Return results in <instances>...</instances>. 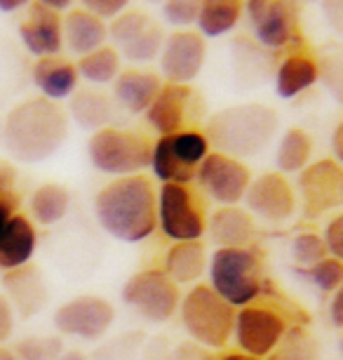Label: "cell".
<instances>
[{
  "label": "cell",
  "instance_id": "obj_1",
  "mask_svg": "<svg viewBox=\"0 0 343 360\" xmlns=\"http://www.w3.org/2000/svg\"><path fill=\"white\" fill-rule=\"evenodd\" d=\"M97 221L120 243H141L158 226V191L144 174L118 176L94 195Z\"/></svg>",
  "mask_w": 343,
  "mask_h": 360
},
{
  "label": "cell",
  "instance_id": "obj_2",
  "mask_svg": "<svg viewBox=\"0 0 343 360\" xmlns=\"http://www.w3.org/2000/svg\"><path fill=\"white\" fill-rule=\"evenodd\" d=\"M69 137V113L57 101L33 97L17 104L3 120V144L17 162L52 158Z\"/></svg>",
  "mask_w": 343,
  "mask_h": 360
},
{
  "label": "cell",
  "instance_id": "obj_3",
  "mask_svg": "<svg viewBox=\"0 0 343 360\" xmlns=\"http://www.w3.org/2000/svg\"><path fill=\"white\" fill-rule=\"evenodd\" d=\"M280 118L271 106L240 104L221 108L207 118L205 137L214 151L233 158H254L271 144L278 134Z\"/></svg>",
  "mask_w": 343,
  "mask_h": 360
},
{
  "label": "cell",
  "instance_id": "obj_4",
  "mask_svg": "<svg viewBox=\"0 0 343 360\" xmlns=\"http://www.w3.org/2000/svg\"><path fill=\"white\" fill-rule=\"evenodd\" d=\"M207 274L210 288L235 309L254 304L264 292V264L252 245L217 248L207 262Z\"/></svg>",
  "mask_w": 343,
  "mask_h": 360
},
{
  "label": "cell",
  "instance_id": "obj_5",
  "mask_svg": "<svg viewBox=\"0 0 343 360\" xmlns=\"http://www.w3.org/2000/svg\"><path fill=\"white\" fill-rule=\"evenodd\" d=\"M238 309L221 299L210 285L198 283L181 295L179 318L191 342L205 349H224L231 342Z\"/></svg>",
  "mask_w": 343,
  "mask_h": 360
},
{
  "label": "cell",
  "instance_id": "obj_6",
  "mask_svg": "<svg viewBox=\"0 0 343 360\" xmlns=\"http://www.w3.org/2000/svg\"><path fill=\"white\" fill-rule=\"evenodd\" d=\"M151 151L153 139L146 134L113 125L92 132L87 141V155H90L92 167L116 179L144 174V169L151 167Z\"/></svg>",
  "mask_w": 343,
  "mask_h": 360
},
{
  "label": "cell",
  "instance_id": "obj_7",
  "mask_svg": "<svg viewBox=\"0 0 343 360\" xmlns=\"http://www.w3.org/2000/svg\"><path fill=\"white\" fill-rule=\"evenodd\" d=\"M210 141L200 130H181L153 141L151 172L163 184H193L198 167L210 155Z\"/></svg>",
  "mask_w": 343,
  "mask_h": 360
},
{
  "label": "cell",
  "instance_id": "obj_8",
  "mask_svg": "<svg viewBox=\"0 0 343 360\" xmlns=\"http://www.w3.org/2000/svg\"><path fill=\"white\" fill-rule=\"evenodd\" d=\"M158 226L174 243L200 240L207 231V210L191 184H163L158 191Z\"/></svg>",
  "mask_w": 343,
  "mask_h": 360
},
{
  "label": "cell",
  "instance_id": "obj_9",
  "mask_svg": "<svg viewBox=\"0 0 343 360\" xmlns=\"http://www.w3.org/2000/svg\"><path fill=\"white\" fill-rule=\"evenodd\" d=\"M123 302L149 323H167L177 316L181 304L179 285L165 271L146 269L134 274L123 288Z\"/></svg>",
  "mask_w": 343,
  "mask_h": 360
},
{
  "label": "cell",
  "instance_id": "obj_10",
  "mask_svg": "<svg viewBox=\"0 0 343 360\" xmlns=\"http://www.w3.org/2000/svg\"><path fill=\"white\" fill-rule=\"evenodd\" d=\"M245 15L254 40L264 50H285L301 43L299 8L294 0H247Z\"/></svg>",
  "mask_w": 343,
  "mask_h": 360
},
{
  "label": "cell",
  "instance_id": "obj_11",
  "mask_svg": "<svg viewBox=\"0 0 343 360\" xmlns=\"http://www.w3.org/2000/svg\"><path fill=\"white\" fill-rule=\"evenodd\" d=\"M287 330L289 323L280 309L254 302L238 309L233 337L242 353L254 358H268Z\"/></svg>",
  "mask_w": 343,
  "mask_h": 360
},
{
  "label": "cell",
  "instance_id": "obj_12",
  "mask_svg": "<svg viewBox=\"0 0 343 360\" xmlns=\"http://www.w3.org/2000/svg\"><path fill=\"white\" fill-rule=\"evenodd\" d=\"M203 113V101L191 85L163 83L158 97L146 111V123L158 137L177 134L181 130H195L191 127L198 115Z\"/></svg>",
  "mask_w": 343,
  "mask_h": 360
},
{
  "label": "cell",
  "instance_id": "obj_13",
  "mask_svg": "<svg viewBox=\"0 0 343 360\" xmlns=\"http://www.w3.org/2000/svg\"><path fill=\"white\" fill-rule=\"evenodd\" d=\"M195 179L207 198L219 202L221 207L240 205L252 184V174L245 162L219 151H210V155L200 162Z\"/></svg>",
  "mask_w": 343,
  "mask_h": 360
},
{
  "label": "cell",
  "instance_id": "obj_14",
  "mask_svg": "<svg viewBox=\"0 0 343 360\" xmlns=\"http://www.w3.org/2000/svg\"><path fill=\"white\" fill-rule=\"evenodd\" d=\"M113 321H116L113 304L94 295H80L55 311V328L59 335L76 337L83 342L102 339L111 330Z\"/></svg>",
  "mask_w": 343,
  "mask_h": 360
},
{
  "label": "cell",
  "instance_id": "obj_15",
  "mask_svg": "<svg viewBox=\"0 0 343 360\" xmlns=\"http://www.w3.org/2000/svg\"><path fill=\"white\" fill-rule=\"evenodd\" d=\"M299 195L308 219H320L332 210H343V165L334 158L311 162L299 174Z\"/></svg>",
  "mask_w": 343,
  "mask_h": 360
},
{
  "label": "cell",
  "instance_id": "obj_16",
  "mask_svg": "<svg viewBox=\"0 0 343 360\" xmlns=\"http://www.w3.org/2000/svg\"><path fill=\"white\" fill-rule=\"evenodd\" d=\"M207 59V43L195 29L172 31L160 50V78L165 83L191 85L200 76Z\"/></svg>",
  "mask_w": 343,
  "mask_h": 360
},
{
  "label": "cell",
  "instance_id": "obj_17",
  "mask_svg": "<svg viewBox=\"0 0 343 360\" xmlns=\"http://www.w3.org/2000/svg\"><path fill=\"white\" fill-rule=\"evenodd\" d=\"M245 210L268 224H285L297 212V191L280 172H264L252 179L245 193Z\"/></svg>",
  "mask_w": 343,
  "mask_h": 360
},
{
  "label": "cell",
  "instance_id": "obj_18",
  "mask_svg": "<svg viewBox=\"0 0 343 360\" xmlns=\"http://www.w3.org/2000/svg\"><path fill=\"white\" fill-rule=\"evenodd\" d=\"M19 38L26 47V52L36 59L57 57L64 47V31H62V15L33 3L29 15L19 24Z\"/></svg>",
  "mask_w": 343,
  "mask_h": 360
},
{
  "label": "cell",
  "instance_id": "obj_19",
  "mask_svg": "<svg viewBox=\"0 0 343 360\" xmlns=\"http://www.w3.org/2000/svg\"><path fill=\"white\" fill-rule=\"evenodd\" d=\"M3 290L8 302L12 304V309H15V314L24 318V321L40 314L47 307V299H50L43 271L33 266V264L8 271L3 276Z\"/></svg>",
  "mask_w": 343,
  "mask_h": 360
},
{
  "label": "cell",
  "instance_id": "obj_20",
  "mask_svg": "<svg viewBox=\"0 0 343 360\" xmlns=\"http://www.w3.org/2000/svg\"><path fill=\"white\" fill-rule=\"evenodd\" d=\"M163 83L165 80L160 78V73L149 69L120 71V76L113 83V101L132 115L146 113L153 104V99L158 97Z\"/></svg>",
  "mask_w": 343,
  "mask_h": 360
},
{
  "label": "cell",
  "instance_id": "obj_21",
  "mask_svg": "<svg viewBox=\"0 0 343 360\" xmlns=\"http://www.w3.org/2000/svg\"><path fill=\"white\" fill-rule=\"evenodd\" d=\"M62 31H64V47L76 57H85L109 40V22L99 19L97 15L87 12L83 8L69 10L62 17Z\"/></svg>",
  "mask_w": 343,
  "mask_h": 360
},
{
  "label": "cell",
  "instance_id": "obj_22",
  "mask_svg": "<svg viewBox=\"0 0 343 360\" xmlns=\"http://www.w3.org/2000/svg\"><path fill=\"white\" fill-rule=\"evenodd\" d=\"M33 85L38 87L40 97L50 99V101H64L71 99L78 90V69L76 64L69 62L64 57H45L36 59L31 69Z\"/></svg>",
  "mask_w": 343,
  "mask_h": 360
},
{
  "label": "cell",
  "instance_id": "obj_23",
  "mask_svg": "<svg viewBox=\"0 0 343 360\" xmlns=\"http://www.w3.org/2000/svg\"><path fill=\"white\" fill-rule=\"evenodd\" d=\"M38 248V233L33 221L26 214H15L8 221V226L0 233V271L22 269L26 264H31L33 255Z\"/></svg>",
  "mask_w": 343,
  "mask_h": 360
},
{
  "label": "cell",
  "instance_id": "obj_24",
  "mask_svg": "<svg viewBox=\"0 0 343 360\" xmlns=\"http://www.w3.org/2000/svg\"><path fill=\"white\" fill-rule=\"evenodd\" d=\"M207 231L219 248H250L254 238V217L240 205L217 207L207 217Z\"/></svg>",
  "mask_w": 343,
  "mask_h": 360
},
{
  "label": "cell",
  "instance_id": "obj_25",
  "mask_svg": "<svg viewBox=\"0 0 343 360\" xmlns=\"http://www.w3.org/2000/svg\"><path fill=\"white\" fill-rule=\"evenodd\" d=\"M320 80V64L308 52H292L275 71V90L282 99H294Z\"/></svg>",
  "mask_w": 343,
  "mask_h": 360
},
{
  "label": "cell",
  "instance_id": "obj_26",
  "mask_svg": "<svg viewBox=\"0 0 343 360\" xmlns=\"http://www.w3.org/2000/svg\"><path fill=\"white\" fill-rule=\"evenodd\" d=\"M113 113H116V101L102 90H76L69 104V115L76 120L78 127L90 132H99L111 125Z\"/></svg>",
  "mask_w": 343,
  "mask_h": 360
},
{
  "label": "cell",
  "instance_id": "obj_27",
  "mask_svg": "<svg viewBox=\"0 0 343 360\" xmlns=\"http://www.w3.org/2000/svg\"><path fill=\"white\" fill-rule=\"evenodd\" d=\"M165 274L177 285H191L207 271V252L200 240H181L167 250Z\"/></svg>",
  "mask_w": 343,
  "mask_h": 360
},
{
  "label": "cell",
  "instance_id": "obj_28",
  "mask_svg": "<svg viewBox=\"0 0 343 360\" xmlns=\"http://www.w3.org/2000/svg\"><path fill=\"white\" fill-rule=\"evenodd\" d=\"M245 17V0H200L198 33L203 38H221L231 33Z\"/></svg>",
  "mask_w": 343,
  "mask_h": 360
},
{
  "label": "cell",
  "instance_id": "obj_29",
  "mask_svg": "<svg viewBox=\"0 0 343 360\" xmlns=\"http://www.w3.org/2000/svg\"><path fill=\"white\" fill-rule=\"evenodd\" d=\"M313 155V137L301 127H289L282 132L275 153V165L280 174H301L311 165Z\"/></svg>",
  "mask_w": 343,
  "mask_h": 360
},
{
  "label": "cell",
  "instance_id": "obj_30",
  "mask_svg": "<svg viewBox=\"0 0 343 360\" xmlns=\"http://www.w3.org/2000/svg\"><path fill=\"white\" fill-rule=\"evenodd\" d=\"M76 69L78 76L87 80L90 85H113L120 76V54L113 45H104L99 50L80 57Z\"/></svg>",
  "mask_w": 343,
  "mask_h": 360
},
{
  "label": "cell",
  "instance_id": "obj_31",
  "mask_svg": "<svg viewBox=\"0 0 343 360\" xmlns=\"http://www.w3.org/2000/svg\"><path fill=\"white\" fill-rule=\"evenodd\" d=\"M71 205V193L62 184H43L31 193V214L43 226L62 221Z\"/></svg>",
  "mask_w": 343,
  "mask_h": 360
},
{
  "label": "cell",
  "instance_id": "obj_32",
  "mask_svg": "<svg viewBox=\"0 0 343 360\" xmlns=\"http://www.w3.org/2000/svg\"><path fill=\"white\" fill-rule=\"evenodd\" d=\"M264 360H322V346L304 325H289L280 344Z\"/></svg>",
  "mask_w": 343,
  "mask_h": 360
},
{
  "label": "cell",
  "instance_id": "obj_33",
  "mask_svg": "<svg viewBox=\"0 0 343 360\" xmlns=\"http://www.w3.org/2000/svg\"><path fill=\"white\" fill-rule=\"evenodd\" d=\"M167 33L163 31V26L156 19L149 29H144L139 36H134L132 40H127L125 45L116 47L120 59H127L132 64H149L153 59L160 57V50H163Z\"/></svg>",
  "mask_w": 343,
  "mask_h": 360
},
{
  "label": "cell",
  "instance_id": "obj_34",
  "mask_svg": "<svg viewBox=\"0 0 343 360\" xmlns=\"http://www.w3.org/2000/svg\"><path fill=\"white\" fill-rule=\"evenodd\" d=\"M301 276H306L322 295H334L343 285V262L334 257H325L322 262L313 264L308 269H299Z\"/></svg>",
  "mask_w": 343,
  "mask_h": 360
},
{
  "label": "cell",
  "instance_id": "obj_35",
  "mask_svg": "<svg viewBox=\"0 0 343 360\" xmlns=\"http://www.w3.org/2000/svg\"><path fill=\"white\" fill-rule=\"evenodd\" d=\"M12 353L17 356V360H59L64 353V342L59 335L26 337Z\"/></svg>",
  "mask_w": 343,
  "mask_h": 360
},
{
  "label": "cell",
  "instance_id": "obj_36",
  "mask_svg": "<svg viewBox=\"0 0 343 360\" xmlns=\"http://www.w3.org/2000/svg\"><path fill=\"white\" fill-rule=\"evenodd\" d=\"M292 257H294V262L299 264V269H308V266H313V264L322 262L325 257H329L325 238L320 233H313V231H304V233L294 236Z\"/></svg>",
  "mask_w": 343,
  "mask_h": 360
},
{
  "label": "cell",
  "instance_id": "obj_37",
  "mask_svg": "<svg viewBox=\"0 0 343 360\" xmlns=\"http://www.w3.org/2000/svg\"><path fill=\"white\" fill-rule=\"evenodd\" d=\"M200 0H165L163 19L174 31H186L198 24Z\"/></svg>",
  "mask_w": 343,
  "mask_h": 360
},
{
  "label": "cell",
  "instance_id": "obj_38",
  "mask_svg": "<svg viewBox=\"0 0 343 360\" xmlns=\"http://www.w3.org/2000/svg\"><path fill=\"white\" fill-rule=\"evenodd\" d=\"M318 64H320V80L325 85V90L339 104H343V54L329 52L322 59H318Z\"/></svg>",
  "mask_w": 343,
  "mask_h": 360
},
{
  "label": "cell",
  "instance_id": "obj_39",
  "mask_svg": "<svg viewBox=\"0 0 343 360\" xmlns=\"http://www.w3.org/2000/svg\"><path fill=\"white\" fill-rule=\"evenodd\" d=\"M83 3V10L92 12L104 22H111L118 15H123L125 10H130L132 0H80Z\"/></svg>",
  "mask_w": 343,
  "mask_h": 360
},
{
  "label": "cell",
  "instance_id": "obj_40",
  "mask_svg": "<svg viewBox=\"0 0 343 360\" xmlns=\"http://www.w3.org/2000/svg\"><path fill=\"white\" fill-rule=\"evenodd\" d=\"M158 360H217V358H214V353H210V349H205V346L188 339V342H181L174 349L165 351Z\"/></svg>",
  "mask_w": 343,
  "mask_h": 360
},
{
  "label": "cell",
  "instance_id": "obj_41",
  "mask_svg": "<svg viewBox=\"0 0 343 360\" xmlns=\"http://www.w3.org/2000/svg\"><path fill=\"white\" fill-rule=\"evenodd\" d=\"M322 238H325L327 255L334 257V259H341L343 262V210L334 217L332 221L327 224Z\"/></svg>",
  "mask_w": 343,
  "mask_h": 360
},
{
  "label": "cell",
  "instance_id": "obj_42",
  "mask_svg": "<svg viewBox=\"0 0 343 360\" xmlns=\"http://www.w3.org/2000/svg\"><path fill=\"white\" fill-rule=\"evenodd\" d=\"M322 17L329 29L343 36V0H322Z\"/></svg>",
  "mask_w": 343,
  "mask_h": 360
},
{
  "label": "cell",
  "instance_id": "obj_43",
  "mask_svg": "<svg viewBox=\"0 0 343 360\" xmlns=\"http://www.w3.org/2000/svg\"><path fill=\"white\" fill-rule=\"evenodd\" d=\"M15 332V309L8 302V297L0 295V344H5Z\"/></svg>",
  "mask_w": 343,
  "mask_h": 360
},
{
  "label": "cell",
  "instance_id": "obj_44",
  "mask_svg": "<svg viewBox=\"0 0 343 360\" xmlns=\"http://www.w3.org/2000/svg\"><path fill=\"white\" fill-rule=\"evenodd\" d=\"M17 169L10 162L0 160V198H12L17 193Z\"/></svg>",
  "mask_w": 343,
  "mask_h": 360
},
{
  "label": "cell",
  "instance_id": "obj_45",
  "mask_svg": "<svg viewBox=\"0 0 343 360\" xmlns=\"http://www.w3.org/2000/svg\"><path fill=\"white\" fill-rule=\"evenodd\" d=\"M329 321L334 328L343 330V285L332 295V304H329Z\"/></svg>",
  "mask_w": 343,
  "mask_h": 360
},
{
  "label": "cell",
  "instance_id": "obj_46",
  "mask_svg": "<svg viewBox=\"0 0 343 360\" xmlns=\"http://www.w3.org/2000/svg\"><path fill=\"white\" fill-rule=\"evenodd\" d=\"M19 207V195H12V198H0V233L8 226V221L17 214Z\"/></svg>",
  "mask_w": 343,
  "mask_h": 360
},
{
  "label": "cell",
  "instance_id": "obj_47",
  "mask_svg": "<svg viewBox=\"0 0 343 360\" xmlns=\"http://www.w3.org/2000/svg\"><path fill=\"white\" fill-rule=\"evenodd\" d=\"M332 151H334V160L343 165V120L336 125V130L332 134Z\"/></svg>",
  "mask_w": 343,
  "mask_h": 360
},
{
  "label": "cell",
  "instance_id": "obj_48",
  "mask_svg": "<svg viewBox=\"0 0 343 360\" xmlns=\"http://www.w3.org/2000/svg\"><path fill=\"white\" fill-rule=\"evenodd\" d=\"M36 3L43 5V8H47V10L57 12V15H62V12L73 10V3H76V0H36Z\"/></svg>",
  "mask_w": 343,
  "mask_h": 360
},
{
  "label": "cell",
  "instance_id": "obj_49",
  "mask_svg": "<svg viewBox=\"0 0 343 360\" xmlns=\"http://www.w3.org/2000/svg\"><path fill=\"white\" fill-rule=\"evenodd\" d=\"M33 0H0V12L5 15H12V12H19L24 8H29Z\"/></svg>",
  "mask_w": 343,
  "mask_h": 360
},
{
  "label": "cell",
  "instance_id": "obj_50",
  "mask_svg": "<svg viewBox=\"0 0 343 360\" xmlns=\"http://www.w3.org/2000/svg\"><path fill=\"white\" fill-rule=\"evenodd\" d=\"M219 360H264V358H254V356H247V353H226V356H221Z\"/></svg>",
  "mask_w": 343,
  "mask_h": 360
},
{
  "label": "cell",
  "instance_id": "obj_51",
  "mask_svg": "<svg viewBox=\"0 0 343 360\" xmlns=\"http://www.w3.org/2000/svg\"><path fill=\"white\" fill-rule=\"evenodd\" d=\"M59 360H90V358H87L83 351H76V349H73V351H64V353H62V358H59Z\"/></svg>",
  "mask_w": 343,
  "mask_h": 360
},
{
  "label": "cell",
  "instance_id": "obj_52",
  "mask_svg": "<svg viewBox=\"0 0 343 360\" xmlns=\"http://www.w3.org/2000/svg\"><path fill=\"white\" fill-rule=\"evenodd\" d=\"M0 360H17V356L8 349H0Z\"/></svg>",
  "mask_w": 343,
  "mask_h": 360
},
{
  "label": "cell",
  "instance_id": "obj_53",
  "mask_svg": "<svg viewBox=\"0 0 343 360\" xmlns=\"http://www.w3.org/2000/svg\"><path fill=\"white\" fill-rule=\"evenodd\" d=\"M339 353H341V358H343V335H341V339H339Z\"/></svg>",
  "mask_w": 343,
  "mask_h": 360
},
{
  "label": "cell",
  "instance_id": "obj_54",
  "mask_svg": "<svg viewBox=\"0 0 343 360\" xmlns=\"http://www.w3.org/2000/svg\"><path fill=\"white\" fill-rule=\"evenodd\" d=\"M0 141H3V120H0Z\"/></svg>",
  "mask_w": 343,
  "mask_h": 360
},
{
  "label": "cell",
  "instance_id": "obj_55",
  "mask_svg": "<svg viewBox=\"0 0 343 360\" xmlns=\"http://www.w3.org/2000/svg\"><path fill=\"white\" fill-rule=\"evenodd\" d=\"M146 3H160V5H163L165 0H146Z\"/></svg>",
  "mask_w": 343,
  "mask_h": 360
},
{
  "label": "cell",
  "instance_id": "obj_56",
  "mask_svg": "<svg viewBox=\"0 0 343 360\" xmlns=\"http://www.w3.org/2000/svg\"><path fill=\"white\" fill-rule=\"evenodd\" d=\"M245 3H247V0H245Z\"/></svg>",
  "mask_w": 343,
  "mask_h": 360
}]
</instances>
